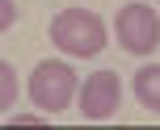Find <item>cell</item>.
I'll use <instances>...</instances> for the list:
<instances>
[{
    "instance_id": "1",
    "label": "cell",
    "mask_w": 160,
    "mask_h": 130,
    "mask_svg": "<svg viewBox=\"0 0 160 130\" xmlns=\"http://www.w3.org/2000/svg\"><path fill=\"white\" fill-rule=\"evenodd\" d=\"M51 42L72 59H93L105 50V21L93 8H63L51 17Z\"/></svg>"
},
{
    "instance_id": "2",
    "label": "cell",
    "mask_w": 160,
    "mask_h": 130,
    "mask_svg": "<svg viewBox=\"0 0 160 130\" xmlns=\"http://www.w3.org/2000/svg\"><path fill=\"white\" fill-rule=\"evenodd\" d=\"M76 88H80V80H76L72 63H63V59H42L30 72V101L51 118H59L76 101Z\"/></svg>"
},
{
    "instance_id": "3",
    "label": "cell",
    "mask_w": 160,
    "mask_h": 130,
    "mask_svg": "<svg viewBox=\"0 0 160 130\" xmlns=\"http://www.w3.org/2000/svg\"><path fill=\"white\" fill-rule=\"evenodd\" d=\"M114 34H118V46L127 50V55H152L160 46V13L152 4L131 0V4H122L118 17H114Z\"/></svg>"
},
{
    "instance_id": "4",
    "label": "cell",
    "mask_w": 160,
    "mask_h": 130,
    "mask_svg": "<svg viewBox=\"0 0 160 130\" xmlns=\"http://www.w3.org/2000/svg\"><path fill=\"white\" fill-rule=\"evenodd\" d=\"M76 105H80V114H84L88 122H110V118L118 114V105H122V76L114 72V67L93 72L88 80H80Z\"/></svg>"
},
{
    "instance_id": "5",
    "label": "cell",
    "mask_w": 160,
    "mask_h": 130,
    "mask_svg": "<svg viewBox=\"0 0 160 130\" xmlns=\"http://www.w3.org/2000/svg\"><path fill=\"white\" fill-rule=\"evenodd\" d=\"M131 92L148 114H160V63H143L131 76Z\"/></svg>"
},
{
    "instance_id": "6",
    "label": "cell",
    "mask_w": 160,
    "mask_h": 130,
    "mask_svg": "<svg viewBox=\"0 0 160 130\" xmlns=\"http://www.w3.org/2000/svg\"><path fill=\"white\" fill-rule=\"evenodd\" d=\"M17 92H21V84H17V72L8 59H0V114H8V109L17 105Z\"/></svg>"
},
{
    "instance_id": "7",
    "label": "cell",
    "mask_w": 160,
    "mask_h": 130,
    "mask_svg": "<svg viewBox=\"0 0 160 130\" xmlns=\"http://www.w3.org/2000/svg\"><path fill=\"white\" fill-rule=\"evenodd\" d=\"M42 122H51V114H42V109L38 114H13L8 118V126H42Z\"/></svg>"
},
{
    "instance_id": "8",
    "label": "cell",
    "mask_w": 160,
    "mask_h": 130,
    "mask_svg": "<svg viewBox=\"0 0 160 130\" xmlns=\"http://www.w3.org/2000/svg\"><path fill=\"white\" fill-rule=\"evenodd\" d=\"M13 21H17V4H13V0H0V34H4Z\"/></svg>"
}]
</instances>
